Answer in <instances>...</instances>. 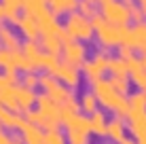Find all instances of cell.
<instances>
[{"label": "cell", "instance_id": "6da1fadb", "mask_svg": "<svg viewBox=\"0 0 146 144\" xmlns=\"http://www.w3.org/2000/svg\"><path fill=\"white\" fill-rule=\"evenodd\" d=\"M91 91L95 93L100 106H104L106 110H112L117 117H129V102L125 100V96L110 85V81L100 78V81L91 83Z\"/></svg>", "mask_w": 146, "mask_h": 144}, {"label": "cell", "instance_id": "7a4b0ae2", "mask_svg": "<svg viewBox=\"0 0 146 144\" xmlns=\"http://www.w3.org/2000/svg\"><path fill=\"white\" fill-rule=\"evenodd\" d=\"M93 28H95V38H98L100 47L104 49H112V47H123L125 40H127V34H129V28L125 26H114V23L106 21L102 17V13L95 15L91 19Z\"/></svg>", "mask_w": 146, "mask_h": 144}, {"label": "cell", "instance_id": "3957f363", "mask_svg": "<svg viewBox=\"0 0 146 144\" xmlns=\"http://www.w3.org/2000/svg\"><path fill=\"white\" fill-rule=\"evenodd\" d=\"M38 83H40L42 93H44V96H49L57 106H64V104L76 100V98H74V89L62 85V83H59L53 74H49V72H40L38 74Z\"/></svg>", "mask_w": 146, "mask_h": 144}, {"label": "cell", "instance_id": "277c9868", "mask_svg": "<svg viewBox=\"0 0 146 144\" xmlns=\"http://www.w3.org/2000/svg\"><path fill=\"white\" fill-rule=\"evenodd\" d=\"M64 32L68 34L72 40L85 42V40H91L95 36V28L91 23V19L80 15L78 11L66 15V21H64Z\"/></svg>", "mask_w": 146, "mask_h": 144}, {"label": "cell", "instance_id": "5b68a950", "mask_svg": "<svg viewBox=\"0 0 146 144\" xmlns=\"http://www.w3.org/2000/svg\"><path fill=\"white\" fill-rule=\"evenodd\" d=\"M62 131L66 133L68 144H89V136H91L89 117L83 115V112L70 117L68 121L62 123Z\"/></svg>", "mask_w": 146, "mask_h": 144}, {"label": "cell", "instance_id": "8992f818", "mask_svg": "<svg viewBox=\"0 0 146 144\" xmlns=\"http://www.w3.org/2000/svg\"><path fill=\"white\" fill-rule=\"evenodd\" d=\"M64 49H62V55H59V59H62L64 64H68V66L72 68H83V64L87 62V49H85L83 42L78 40H72V38L68 36L66 32H64Z\"/></svg>", "mask_w": 146, "mask_h": 144}, {"label": "cell", "instance_id": "52a82bcc", "mask_svg": "<svg viewBox=\"0 0 146 144\" xmlns=\"http://www.w3.org/2000/svg\"><path fill=\"white\" fill-rule=\"evenodd\" d=\"M102 7V17L106 19V21L114 23V26H125L127 28V23L131 21V11L127 9V4L123 2V0H110L106 4H100Z\"/></svg>", "mask_w": 146, "mask_h": 144}, {"label": "cell", "instance_id": "ba28073f", "mask_svg": "<svg viewBox=\"0 0 146 144\" xmlns=\"http://www.w3.org/2000/svg\"><path fill=\"white\" fill-rule=\"evenodd\" d=\"M108 64H110V57L104 51H98L91 59H87V62L83 64L80 74H83V76L87 78V83L91 85V83L104 78V72H108Z\"/></svg>", "mask_w": 146, "mask_h": 144}, {"label": "cell", "instance_id": "9c48e42d", "mask_svg": "<svg viewBox=\"0 0 146 144\" xmlns=\"http://www.w3.org/2000/svg\"><path fill=\"white\" fill-rule=\"evenodd\" d=\"M15 28L19 30V34H21L26 40H38L40 38V28H38V19L34 17V15H28V13H21L17 19H15L13 23Z\"/></svg>", "mask_w": 146, "mask_h": 144}, {"label": "cell", "instance_id": "30bf717a", "mask_svg": "<svg viewBox=\"0 0 146 144\" xmlns=\"http://www.w3.org/2000/svg\"><path fill=\"white\" fill-rule=\"evenodd\" d=\"M51 74L62 85H66L70 89H76L80 85V78H83V74H80L78 68H72V66H68V64H64V62H59V66L55 68Z\"/></svg>", "mask_w": 146, "mask_h": 144}, {"label": "cell", "instance_id": "8fae6325", "mask_svg": "<svg viewBox=\"0 0 146 144\" xmlns=\"http://www.w3.org/2000/svg\"><path fill=\"white\" fill-rule=\"evenodd\" d=\"M38 19V28H40V36H62L64 38V26L57 21V15L53 11H44Z\"/></svg>", "mask_w": 146, "mask_h": 144}, {"label": "cell", "instance_id": "7c38bea8", "mask_svg": "<svg viewBox=\"0 0 146 144\" xmlns=\"http://www.w3.org/2000/svg\"><path fill=\"white\" fill-rule=\"evenodd\" d=\"M0 125L9 133H19L26 125V117L19 115V112L7 110V108H0Z\"/></svg>", "mask_w": 146, "mask_h": 144}, {"label": "cell", "instance_id": "4fadbf2b", "mask_svg": "<svg viewBox=\"0 0 146 144\" xmlns=\"http://www.w3.org/2000/svg\"><path fill=\"white\" fill-rule=\"evenodd\" d=\"M21 40H19V34L11 28V23L0 21V47L9 49V51H19L21 49Z\"/></svg>", "mask_w": 146, "mask_h": 144}, {"label": "cell", "instance_id": "5bb4252c", "mask_svg": "<svg viewBox=\"0 0 146 144\" xmlns=\"http://www.w3.org/2000/svg\"><path fill=\"white\" fill-rule=\"evenodd\" d=\"M123 47H131V49H140V51L146 53V21L135 23L133 28H129L127 40H125Z\"/></svg>", "mask_w": 146, "mask_h": 144}, {"label": "cell", "instance_id": "9a60e30c", "mask_svg": "<svg viewBox=\"0 0 146 144\" xmlns=\"http://www.w3.org/2000/svg\"><path fill=\"white\" fill-rule=\"evenodd\" d=\"M19 136H21L23 144H47V131L32 125V123H26L23 129L19 131Z\"/></svg>", "mask_w": 146, "mask_h": 144}, {"label": "cell", "instance_id": "2e32d148", "mask_svg": "<svg viewBox=\"0 0 146 144\" xmlns=\"http://www.w3.org/2000/svg\"><path fill=\"white\" fill-rule=\"evenodd\" d=\"M78 108H80V112L83 115H87V117H91L93 112H98L100 110V102H98V98H95V93L89 89V91H83L78 96Z\"/></svg>", "mask_w": 146, "mask_h": 144}, {"label": "cell", "instance_id": "e0dca14e", "mask_svg": "<svg viewBox=\"0 0 146 144\" xmlns=\"http://www.w3.org/2000/svg\"><path fill=\"white\" fill-rule=\"evenodd\" d=\"M129 131L138 142H146V112L129 115Z\"/></svg>", "mask_w": 146, "mask_h": 144}, {"label": "cell", "instance_id": "ac0fdd59", "mask_svg": "<svg viewBox=\"0 0 146 144\" xmlns=\"http://www.w3.org/2000/svg\"><path fill=\"white\" fill-rule=\"evenodd\" d=\"M38 44L42 47L44 53H49V55H57V57L62 55V49H64L62 36H40Z\"/></svg>", "mask_w": 146, "mask_h": 144}, {"label": "cell", "instance_id": "d6986e66", "mask_svg": "<svg viewBox=\"0 0 146 144\" xmlns=\"http://www.w3.org/2000/svg\"><path fill=\"white\" fill-rule=\"evenodd\" d=\"M47 2L49 11H53L55 15H70L78 11V0H47Z\"/></svg>", "mask_w": 146, "mask_h": 144}, {"label": "cell", "instance_id": "ffe728a7", "mask_svg": "<svg viewBox=\"0 0 146 144\" xmlns=\"http://www.w3.org/2000/svg\"><path fill=\"white\" fill-rule=\"evenodd\" d=\"M89 125H91V133H93V136H98V138H104V136H106L108 121H106V117H104L102 110L93 112V115L89 117Z\"/></svg>", "mask_w": 146, "mask_h": 144}, {"label": "cell", "instance_id": "44dd1931", "mask_svg": "<svg viewBox=\"0 0 146 144\" xmlns=\"http://www.w3.org/2000/svg\"><path fill=\"white\" fill-rule=\"evenodd\" d=\"M106 138H110L114 144H121V142L125 140V125H123V121H121V117L112 119V121H108Z\"/></svg>", "mask_w": 146, "mask_h": 144}, {"label": "cell", "instance_id": "7402d4cb", "mask_svg": "<svg viewBox=\"0 0 146 144\" xmlns=\"http://www.w3.org/2000/svg\"><path fill=\"white\" fill-rule=\"evenodd\" d=\"M21 11L34 17H40L44 11H49V2L47 0H21Z\"/></svg>", "mask_w": 146, "mask_h": 144}, {"label": "cell", "instance_id": "603a6c76", "mask_svg": "<svg viewBox=\"0 0 146 144\" xmlns=\"http://www.w3.org/2000/svg\"><path fill=\"white\" fill-rule=\"evenodd\" d=\"M78 13L85 17L93 19L95 15H100L98 11V0H78Z\"/></svg>", "mask_w": 146, "mask_h": 144}, {"label": "cell", "instance_id": "cb8c5ba5", "mask_svg": "<svg viewBox=\"0 0 146 144\" xmlns=\"http://www.w3.org/2000/svg\"><path fill=\"white\" fill-rule=\"evenodd\" d=\"M19 85L26 87V89H32V91H36V87H40V83H38V74H36V72L21 74V83H19Z\"/></svg>", "mask_w": 146, "mask_h": 144}, {"label": "cell", "instance_id": "d4e9b609", "mask_svg": "<svg viewBox=\"0 0 146 144\" xmlns=\"http://www.w3.org/2000/svg\"><path fill=\"white\" fill-rule=\"evenodd\" d=\"M110 81V85H112L117 91L121 93V96H125V93L129 91V78H119V76H110L108 78Z\"/></svg>", "mask_w": 146, "mask_h": 144}, {"label": "cell", "instance_id": "484cf974", "mask_svg": "<svg viewBox=\"0 0 146 144\" xmlns=\"http://www.w3.org/2000/svg\"><path fill=\"white\" fill-rule=\"evenodd\" d=\"M47 144H68V138L62 129L47 131Z\"/></svg>", "mask_w": 146, "mask_h": 144}, {"label": "cell", "instance_id": "4316f807", "mask_svg": "<svg viewBox=\"0 0 146 144\" xmlns=\"http://www.w3.org/2000/svg\"><path fill=\"white\" fill-rule=\"evenodd\" d=\"M9 140H11V133L4 131V127L0 125V144H9Z\"/></svg>", "mask_w": 146, "mask_h": 144}, {"label": "cell", "instance_id": "83f0119b", "mask_svg": "<svg viewBox=\"0 0 146 144\" xmlns=\"http://www.w3.org/2000/svg\"><path fill=\"white\" fill-rule=\"evenodd\" d=\"M9 144H23V140H21V136H19V133H11Z\"/></svg>", "mask_w": 146, "mask_h": 144}, {"label": "cell", "instance_id": "f1b7e54d", "mask_svg": "<svg viewBox=\"0 0 146 144\" xmlns=\"http://www.w3.org/2000/svg\"><path fill=\"white\" fill-rule=\"evenodd\" d=\"M138 7H140V11H142V15L146 17V0H138Z\"/></svg>", "mask_w": 146, "mask_h": 144}, {"label": "cell", "instance_id": "f546056e", "mask_svg": "<svg viewBox=\"0 0 146 144\" xmlns=\"http://www.w3.org/2000/svg\"><path fill=\"white\" fill-rule=\"evenodd\" d=\"M0 21H4V7H2V0H0Z\"/></svg>", "mask_w": 146, "mask_h": 144}, {"label": "cell", "instance_id": "4dcf8cb0", "mask_svg": "<svg viewBox=\"0 0 146 144\" xmlns=\"http://www.w3.org/2000/svg\"><path fill=\"white\" fill-rule=\"evenodd\" d=\"M121 144H135V140H131V138H125V140L121 142Z\"/></svg>", "mask_w": 146, "mask_h": 144}, {"label": "cell", "instance_id": "1f68e13d", "mask_svg": "<svg viewBox=\"0 0 146 144\" xmlns=\"http://www.w3.org/2000/svg\"><path fill=\"white\" fill-rule=\"evenodd\" d=\"M138 144H146V142H138Z\"/></svg>", "mask_w": 146, "mask_h": 144}, {"label": "cell", "instance_id": "d6a6232c", "mask_svg": "<svg viewBox=\"0 0 146 144\" xmlns=\"http://www.w3.org/2000/svg\"><path fill=\"white\" fill-rule=\"evenodd\" d=\"M0 76H2V70H0Z\"/></svg>", "mask_w": 146, "mask_h": 144}, {"label": "cell", "instance_id": "836d02e7", "mask_svg": "<svg viewBox=\"0 0 146 144\" xmlns=\"http://www.w3.org/2000/svg\"><path fill=\"white\" fill-rule=\"evenodd\" d=\"M0 108H2V104H0Z\"/></svg>", "mask_w": 146, "mask_h": 144}, {"label": "cell", "instance_id": "e575fe53", "mask_svg": "<svg viewBox=\"0 0 146 144\" xmlns=\"http://www.w3.org/2000/svg\"><path fill=\"white\" fill-rule=\"evenodd\" d=\"M0 49H2V47H0Z\"/></svg>", "mask_w": 146, "mask_h": 144}]
</instances>
